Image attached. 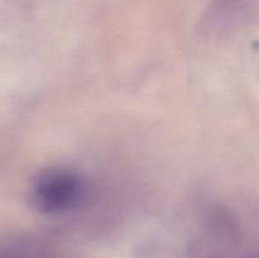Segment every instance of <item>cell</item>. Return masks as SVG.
<instances>
[{"instance_id": "cell-1", "label": "cell", "mask_w": 259, "mask_h": 258, "mask_svg": "<svg viewBox=\"0 0 259 258\" xmlns=\"http://www.w3.org/2000/svg\"><path fill=\"white\" fill-rule=\"evenodd\" d=\"M88 185L77 172L68 168H50L40 172L32 186V201L47 214L75 210L85 201Z\"/></svg>"}, {"instance_id": "cell-2", "label": "cell", "mask_w": 259, "mask_h": 258, "mask_svg": "<svg viewBox=\"0 0 259 258\" xmlns=\"http://www.w3.org/2000/svg\"><path fill=\"white\" fill-rule=\"evenodd\" d=\"M0 258H19L18 253L10 247L0 248Z\"/></svg>"}]
</instances>
